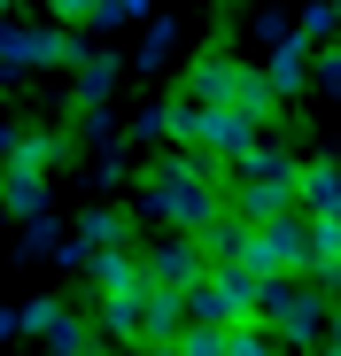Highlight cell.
<instances>
[{
	"mask_svg": "<svg viewBox=\"0 0 341 356\" xmlns=\"http://www.w3.org/2000/svg\"><path fill=\"white\" fill-rule=\"evenodd\" d=\"M256 325L287 333V341H318V310H310V279L303 271H279L256 286Z\"/></svg>",
	"mask_w": 341,
	"mask_h": 356,
	"instance_id": "1",
	"label": "cell"
},
{
	"mask_svg": "<svg viewBox=\"0 0 341 356\" xmlns=\"http://www.w3.org/2000/svg\"><path fill=\"white\" fill-rule=\"evenodd\" d=\"M264 279H279V271H303L310 279V225L287 209V217H271V225H256V256H248Z\"/></svg>",
	"mask_w": 341,
	"mask_h": 356,
	"instance_id": "2",
	"label": "cell"
},
{
	"mask_svg": "<svg viewBox=\"0 0 341 356\" xmlns=\"http://www.w3.org/2000/svg\"><path fill=\"white\" fill-rule=\"evenodd\" d=\"M148 279H155V286H179V294H187L194 279H209V248L194 241V232H170V241L148 256Z\"/></svg>",
	"mask_w": 341,
	"mask_h": 356,
	"instance_id": "3",
	"label": "cell"
},
{
	"mask_svg": "<svg viewBox=\"0 0 341 356\" xmlns=\"http://www.w3.org/2000/svg\"><path fill=\"white\" fill-rule=\"evenodd\" d=\"M241 70H248V63H225V54L194 63V78H187V101H202V108H241Z\"/></svg>",
	"mask_w": 341,
	"mask_h": 356,
	"instance_id": "4",
	"label": "cell"
},
{
	"mask_svg": "<svg viewBox=\"0 0 341 356\" xmlns=\"http://www.w3.org/2000/svg\"><path fill=\"white\" fill-rule=\"evenodd\" d=\"M194 241L209 248V264H248V256H256V225H248V217H233V209H217V217L194 232Z\"/></svg>",
	"mask_w": 341,
	"mask_h": 356,
	"instance_id": "5",
	"label": "cell"
},
{
	"mask_svg": "<svg viewBox=\"0 0 341 356\" xmlns=\"http://www.w3.org/2000/svg\"><path fill=\"white\" fill-rule=\"evenodd\" d=\"M295 194H303V209H310V217H341V163H310Z\"/></svg>",
	"mask_w": 341,
	"mask_h": 356,
	"instance_id": "6",
	"label": "cell"
},
{
	"mask_svg": "<svg viewBox=\"0 0 341 356\" xmlns=\"http://www.w3.org/2000/svg\"><path fill=\"white\" fill-rule=\"evenodd\" d=\"M0 202H8V209H39V202H47V178H39L31 155H16V170L0 178Z\"/></svg>",
	"mask_w": 341,
	"mask_h": 356,
	"instance_id": "7",
	"label": "cell"
},
{
	"mask_svg": "<svg viewBox=\"0 0 341 356\" xmlns=\"http://www.w3.org/2000/svg\"><path fill=\"white\" fill-rule=\"evenodd\" d=\"M341 264V217H310V279H326Z\"/></svg>",
	"mask_w": 341,
	"mask_h": 356,
	"instance_id": "8",
	"label": "cell"
},
{
	"mask_svg": "<svg viewBox=\"0 0 341 356\" xmlns=\"http://www.w3.org/2000/svg\"><path fill=\"white\" fill-rule=\"evenodd\" d=\"M264 333H271V325H256V318H248V325H233V333H225V356H271V341H264Z\"/></svg>",
	"mask_w": 341,
	"mask_h": 356,
	"instance_id": "9",
	"label": "cell"
},
{
	"mask_svg": "<svg viewBox=\"0 0 341 356\" xmlns=\"http://www.w3.org/2000/svg\"><path fill=\"white\" fill-rule=\"evenodd\" d=\"M63 24H109V0H47Z\"/></svg>",
	"mask_w": 341,
	"mask_h": 356,
	"instance_id": "10",
	"label": "cell"
},
{
	"mask_svg": "<svg viewBox=\"0 0 341 356\" xmlns=\"http://www.w3.org/2000/svg\"><path fill=\"white\" fill-rule=\"evenodd\" d=\"M179 348H187V356H225V333H217V325H187Z\"/></svg>",
	"mask_w": 341,
	"mask_h": 356,
	"instance_id": "11",
	"label": "cell"
},
{
	"mask_svg": "<svg viewBox=\"0 0 341 356\" xmlns=\"http://www.w3.org/2000/svg\"><path fill=\"white\" fill-rule=\"evenodd\" d=\"M326 286H333V294H341V264H333V271H326Z\"/></svg>",
	"mask_w": 341,
	"mask_h": 356,
	"instance_id": "12",
	"label": "cell"
},
{
	"mask_svg": "<svg viewBox=\"0 0 341 356\" xmlns=\"http://www.w3.org/2000/svg\"><path fill=\"white\" fill-rule=\"evenodd\" d=\"M0 8H16V0H0Z\"/></svg>",
	"mask_w": 341,
	"mask_h": 356,
	"instance_id": "13",
	"label": "cell"
}]
</instances>
